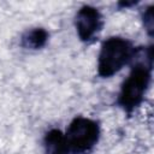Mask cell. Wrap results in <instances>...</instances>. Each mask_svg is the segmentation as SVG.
Here are the masks:
<instances>
[{"label": "cell", "instance_id": "1", "mask_svg": "<svg viewBox=\"0 0 154 154\" xmlns=\"http://www.w3.org/2000/svg\"><path fill=\"white\" fill-rule=\"evenodd\" d=\"M137 49L132 43L123 37H109L100 49L97 60V72L101 77H111L120 71L131 59L135 58Z\"/></svg>", "mask_w": 154, "mask_h": 154}, {"label": "cell", "instance_id": "2", "mask_svg": "<svg viewBox=\"0 0 154 154\" xmlns=\"http://www.w3.org/2000/svg\"><path fill=\"white\" fill-rule=\"evenodd\" d=\"M150 70L152 64L146 61H138L132 66L129 76L122 84L118 96V103L124 111L131 112L143 101L150 82Z\"/></svg>", "mask_w": 154, "mask_h": 154}, {"label": "cell", "instance_id": "3", "mask_svg": "<svg viewBox=\"0 0 154 154\" xmlns=\"http://www.w3.org/2000/svg\"><path fill=\"white\" fill-rule=\"evenodd\" d=\"M100 137L99 124L89 118H75L65 134L67 147L72 154H87L97 143Z\"/></svg>", "mask_w": 154, "mask_h": 154}, {"label": "cell", "instance_id": "4", "mask_svg": "<svg viewBox=\"0 0 154 154\" xmlns=\"http://www.w3.org/2000/svg\"><path fill=\"white\" fill-rule=\"evenodd\" d=\"M76 29L82 41H90L101 29L102 19L100 12L93 6H83L76 14Z\"/></svg>", "mask_w": 154, "mask_h": 154}, {"label": "cell", "instance_id": "5", "mask_svg": "<svg viewBox=\"0 0 154 154\" xmlns=\"http://www.w3.org/2000/svg\"><path fill=\"white\" fill-rule=\"evenodd\" d=\"M45 154H69V147L65 135L57 129L49 130L43 140Z\"/></svg>", "mask_w": 154, "mask_h": 154}, {"label": "cell", "instance_id": "6", "mask_svg": "<svg viewBox=\"0 0 154 154\" xmlns=\"http://www.w3.org/2000/svg\"><path fill=\"white\" fill-rule=\"evenodd\" d=\"M48 40V32L42 28H36L26 31L22 37V46L24 48L38 49L46 45Z\"/></svg>", "mask_w": 154, "mask_h": 154}, {"label": "cell", "instance_id": "7", "mask_svg": "<svg viewBox=\"0 0 154 154\" xmlns=\"http://www.w3.org/2000/svg\"><path fill=\"white\" fill-rule=\"evenodd\" d=\"M143 20H144V25H146L147 30L152 31V30H153V11H152V7H149V8L144 12Z\"/></svg>", "mask_w": 154, "mask_h": 154}]
</instances>
